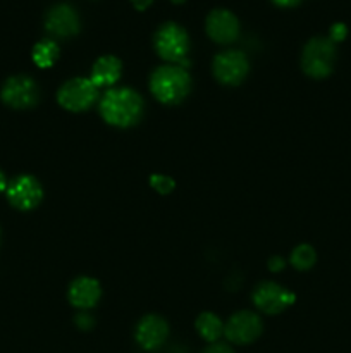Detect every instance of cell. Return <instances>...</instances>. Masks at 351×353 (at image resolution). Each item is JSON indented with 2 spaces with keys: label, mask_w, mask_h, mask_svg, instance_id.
Returning <instances> with one entry per match:
<instances>
[{
  "label": "cell",
  "mask_w": 351,
  "mask_h": 353,
  "mask_svg": "<svg viewBox=\"0 0 351 353\" xmlns=\"http://www.w3.org/2000/svg\"><path fill=\"white\" fill-rule=\"evenodd\" d=\"M143 112V100L129 88L109 90L100 102V114L109 124L117 128L133 126Z\"/></svg>",
  "instance_id": "obj_1"
},
{
  "label": "cell",
  "mask_w": 351,
  "mask_h": 353,
  "mask_svg": "<svg viewBox=\"0 0 351 353\" xmlns=\"http://www.w3.org/2000/svg\"><path fill=\"white\" fill-rule=\"evenodd\" d=\"M191 79L181 65H162L150 78V88L162 103H178L188 95Z\"/></svg>",
  "instance_id": "obj_2"
},
{
  "label": "cell",
  "mask_w": 351,
  "mask_h": 353,
  "mask_svg": "<svg viewBox=\"0 0 351 353\" xmlns=\"http://www.w3.org/2000/svg\"><path fill=\"white\" fill-rule=\"evenodd\" d=\"M336 62V45L329 38H312L303 48L301 68L308 76L322 79L329 76Z\"/></svg>",
  "instance_id": "obj_3"
},
{
  "label": "cell",
  "mask_w": 351,
  "mask_h": 353,
  "mask_svg": "<svg viewBox=\"0 0 351 353\" xmlns=\"http://www.w3.org/2000/svg\"><path fill=\"white\" fill-rule=\"evenodd\" d=\"M153 45L157 54L162 59L171 62L186 61V54L189 48V40L186 31L176 23H165L157 30L153 38Z\"/></svg>",
  "instance_id": "obj_4"
},
{
  "label": "cell",
  "mask_w": 351,
  "mask_h": 353,
  "mask_svg": "<svg viewBox=\"0 0 351 353\" xmlns=\"http://www.w3.org/2000/svg\"><path fill=\"white\" fill-rule=\"evenodd\" d=\"M96 86L93 85L92 79L76 78L65 83L57 93V100L64 109L79 112L86 110L96 99Z\"/></svg>",
  "instance_id": "obj_5"
},
{
  "label": "cell",
  "mask_w": 351,
  "mask_h": 353,
  "mask_svg": "<svg viewBox=\"0 0 351 353\" xmlns=\"http://www.w3.org/2000/svg\"><path fill=\"white\" fill-rule=\"evenodd\" d=\"M248 59L240 50H226L213 59V74L224 85H237L246 76Z\"/></svg>",
  "instance_id": "obj_6"
},
{
  "label": "cell",
  "mask_w": 351,
  "mask_h": 353,
  "mask_svg": "<svg viewBox=\"0 0 351 353\" xmlns=\"http://www.w3.org/2000/svg\"><path fill=\"white\" fill-rule=\"evenodd\" d=\"M296 300L295 293L288 292L277 283H262L257 286L253 293V302L262 312L265 314H279L282 310L292 305Z\"/></svg>",
  "instance_id": "obj_7"
},
{
  "label": "cell",
  "mask_w": 351,
  "mask_h": 353,
  "mask_svg": "<svg viewBox=\"0 0 351 353\" xmlns=\"http://www.w3.org/2000/svg\"><path fill=\"white\" fill-rule=\"evenodd\" d=\"M2 100L12 109H28L38 100V88L28 76H12L2 88Z\"/></svg>",
  "instance_id": "obj_8"
},
{
  "label": "cell",
  "mask_w": 351,
  "mask_h": 353,
  "mask_svg": "<svg viewBox=\"0 0 351 353\" xmlns=\"http://www.w3.org/2000/svg\"><path fill=\"white\" fill-rule=\"evenodd\" d=\"M41 186L33 176H19L7 188V199L16 209L30 210L41 202Z\"/></svg>",
  "instance_id": "obj_9"
},
{
  "label": "cell",
  "mask_w": 351,
  "mask_h": 353,
  "mask_svg": "<svg viewBox=\"0 0 351 353\" xmlns=\"http://www.w3.org/2000/svg\"><path fill=\"white\" fill-rule=\"evenodd\" d=\"M227 340L237 345H246L257 340L262 333V321L253 312H237L224 327Z\"/></svg>",
  "instance_id": "obj_10"
},
{
  "label": "cell",
  "mask_w": 351,
  "mask_h": 353,
  "mask_svg": "<svg viewBox=\"0 0 351 353\" xmlns=\"http://www.w3.org/2000/svg\"><path fill=\"white\" fill-rule=\"evenodd\" d=\"M206 33L217 43H231L240 34V23L231 10L215 9L206 16Z\"/></svg>",
  "instance_id": "obj_11"
},
{
  "label": "cell",
  "mask_w": 351,
  "mask_h": 353,
  "mask_svg": "<svg viewBox=\"0 0 351 353\" xmlns=\"http://www.w3.org/2000/svg\"><path fill=\"white\" fill-rule=\"evenodd\" d=\"M45 28L48 33L55 34V37H72L79 31L78 14L67 3H58L48 10L47 17H45Z\"/></svg>",
  "instance_id": "obj_12"
},
{
  "label": "cell",
  "mask_w": 351,
  "mask_h": 353,
  "mask_svg": "<svg viewBox=\"0 0 351 353\" xmlns=\"http://www.w3.org/2000/svg\"><path fill=\"white\" fill-rule=\"evenodd\" d=\"M169 334L167 323L158 316H147L136 327V340L145 350H155L165 341Z\"/></svg>",
  "instance_id": "obj_13"
},
{
  "label": "cell",
  "mask_w": 351,
  "mask_h": 353,
  "mask_svg": "<svg viewBox=\"0 0 351 353\" xmlns=\"http://www.w3.org/2000/svg\"><path fill=\"white\" fill-rule=\"evenodd\" d=\"M100 299V285L92 278H78L69 288V302L78 309H89Z\"/></svg>",
  "instance_id": "obj_14"
},
{
  "label": "cell",
  "mask_w": 351,
  "mask_h": 353,
  "mask_svg": "<svg viewBox=\"0 0 351 353\" xmlns=\"http://www.w3.org/2000/svg\"><path fill=\"white\" fill-rule=\"evenodd\" d=\"M120 61L114 55H105V57H100L95 62L92 69V81L93 85L98 88V86H110L119 79L120 76Z\"/></svg>",
  "instance_id": "obj_15"
},
{
  "label": "cell",
  "mask_w": 351,
  "mask_h": 353,
  "mask_svg": "<svg viewBox=\"0 0 351 353\" xmlns=\"http://www.w3.org/2000/svg\"><path fill=\"white\" fill-rule=\"evenodd\" d=\"M196 330H198L200 336L206 341H215L224 333V326L220 319L210 312L202 314L196 319Z\"/></svg>",
  "instance_id": "obj_16"
},
{
  "label": "cell",
  "mask_w": 351,
  "mask_h": 353,
  "mask_svg": "<svg viewBox=\"0 0 351 353\" xmlns=\"http://www.w3.org/2000/svg\"><path fill=\"white\" fill-rule=\"evenodd\" d=\"M58 57V47L55 41L52 40H43L40 43L34 45L33 48V61L34 64L40 65V68H50L54 65V62Z\"/></svg>",
  "instance_id": "obj_17"
},
{
  "label": "cell",
  "mask_w": 351,
  "mask_h": 353,
  "mask_svg": "<svg viewBox=\"0 0 351 353\" xmlns=\"http://www.w3.org/2000/svg\"><path fill=\"white\" fill-rule=\"evenodd\" d=\"M315 250L310 245H299L292 250L291 254V264L295 265L298 271H306L315 264Z\"/></svg>",
  "instance_id": "obj_18"
},
{
  "label": "cell",
  "mask_w": 351,
  "mask_h": 353,
  "mask_svg": "<svg viewBox=\"0 0 351 353\" xmlns=\"http://www.w3.org/2000/svg\"><path fill=\"white\" fill-rule=\"evenodd\" d=\"M150 185L153 186L155 190H157L158 193H169L172 192V188H174V181H172L169 176H158V174H153L150 178Z\"/></svg>",
  "instance_id": "obj_19"
},
{
  "label": "cell",
  "mask_w": 351,
  "mask_h": 353,
  "mask_svg": "<svg viewBox=\"0 0 351 353\" xmlns=\"http://www.w3.org/2000/svg\"><path fill=\"white\" fill-rule=\"evenodd\" d=\"M348 34V28L343 23H336L330 26L329 31V40L332 41H343Z\"/></svg>",
  "instance_id": "obj_20"
},
{
  "label": "cell",
  "mask_w": 351,
  "mask_h": 353,
  "mask_svg": "<svg viewBox=\"0 0 351 353\" xmlns=\"http://www.w3.org/2000/svg\"><path fill=\"white\" fill-rule=\"evenodd\" d=\"M76 324H78L81 330H89L93 326V319L88 316V314H81L79 317H76Z\"/></svg>",
  "instance_id": "obj_21"
},
{
  "label": "cell",
  "mask_w": 351,
  "mask_h": 353,
  "mask_svg": "<svg viewBox=\"0 0 351 353\" xmlns=\"http://www.w3.org/2000/svg\"><path fill=\"white\" fill-rule=\"evenodd\" d=\"M203 353H234V352L231 350V348L227 347V345L217 343V345H212V347L206 348V350L203 352Z\"/></svg>",
  "instance_id": "obj_22"
},
{
  "label": "cell",
  "mask_w": 351,
  "mask_h": 353,
  "mask_svg": "<svg viewBox=\"0 0 351 353\" xmlns=\"http://www.w3.org/2000/svg\"><path fill=\"white\" fill-rule=\"evenodd\" d=\"M268 268H270L272 271H281V269L284 268V261H282L281 257L270 259V262H268Z\"/></svg>",
  "instance_id": "obj_23"
},
{
  "label": "cell",
  "mask_w": 351,
  "mask_h": 353,
  "mask_svg": "<svg viewBox=\"0 0 351 353\" xmlns=\"http://www.w3.org/2000/svg\"><path fill=\"white\" fill-rule=\"evenodd\" d=\"M151 2H153V0H131V3L134 6V9H138V10L148 9V7L151 6Z\"/></svg>",
  "instance_id": "obj_24"
},
{
  "label": "cell",
  "mask_w": 351,
  "mask_h": 353,
  "mask_svg": "<svg viewBox=\"0 0 351 353\" xmlns=\"http://www.w3.org/2000/svg\"><path fill=\"white\" fill-rule=\"evenodd\" d=\"M272 2L279 7H295V6H298L301 0H272Z\"/></svg>",
  "instance_id": "obj_25"
},
{
  "label": "cell",
  "mask_w": 351,
  "mask_h": 353,
  "mask_svg": "<svg viewBox=\"0 0 351 353\" xmlns=\"http://www.w3.org/2000/svg\"><path fill=\"white\" fill-rule=\"evenodd\" d=\"M6 190V178H3V174L0 172V192H3Z\"/></svg>",
  "instance_id": "obj_26"
},
{
  "label": "cell",
  "mask_w": 351,
  "mask_h": 353,
  "mask_svg": "<svg viewBox=\"0 0 351 353\" xmlns=\"http://www.w3.org/2000/svg\"><path fill=\"white\" fill-rule=\"evenodd\" d=\"M172 2H174V3H182V2H186V0H172Z\"/></svg>",
  "instance_id": "obj_27"
}]
</instances>
